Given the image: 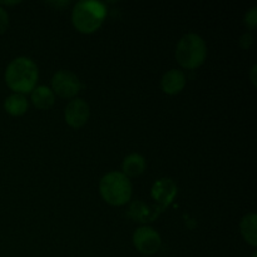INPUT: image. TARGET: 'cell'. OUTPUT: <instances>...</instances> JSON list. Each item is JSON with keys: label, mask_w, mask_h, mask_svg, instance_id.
Segmentation results:
<instances>
[{"label": "cell", "mask_w": 257, "mask_h": 257, "mask_svg": "<svg viewBox=\"0 0 257 257\" xmlns=\"http://www.w3.org/2000/svg\"><path fill=\"white\" fill-rule=\"evenodd\" d=\"M99 193L109 205L123 206L132 197V183L122 172L112 171L100 178Z\"/></svg>", "instance_id": "4"}, {"label": "cell", "mask_w": 257, "mask_h": 257, "mask_svg": "<svg viewBox=\"0 0 257 257\" xmlns=\"http://www.w3.org/2000/svg\"><path fill=\"white\" fill-rule=\"evenodd\" d=\"M28 108H29V103H28L27 97L20 93H13V94L8 95L4 100L5 112L13 117L23 115L27 112Z\"/></svg>", "instance_id": "12"}, {"label": "cell", "mask_w": 257, "mask_h": 257, "mask_svg": "<svg viewBox=\"0 0 257 257\" xmlns=\"http://www.w3.org/2000/svg\"><path fill=\"white\" fill-rule=\"evenodd\" d=\"M146 170V160L140 153H131L125 156L122 163V173L130 177H137Z\"/></svg>", "instance_id": "11"}, {"label": "cell", "mask_w": 257, "mask_h": 257, "mask_svg": "<svg viewBox=\"0 0 257 257\" xmlns=\"http://www.w3.org/2000/svg\"><path fill=\"white\" fill-rule=\"evenodd\" d=\"M245 24L251 30L255 29L257 25V7H253L250 10H247V13L245 14Z\"/></svg>", "instance_id": "14"}, {"label": "cell", "mask_w": 257, "mask_h": 257, "mask_svg": "<svg viewBox=\"0 0 257 257\" xmlns=\"http://www.w3.org/2000/svg\"><path fill=\"white\" fill-rule=\"evenodd\" d=\"M253 43V37L250 32H246L242 37L240 38V45L243 48V49H248L251 48Z\"/></svg>", "instance_id": "16"}, {"label": "cell", "mask_w": 257, "mask_h": 257, "mask_svg": "<svg viewBox=\"0 0 257 257\" xmlns=\"http://www.w3.org/2000/svg\"><path fill=\"white\" fill-rule=\"evenodd\" d=\"M54 94L64 99H74L82 89V82L77 74L70 70H58L52 78V88Z\"/></svg>", "instance_id": "5"}, {"label": "cell", "mask_w": 257, "mask_h": 257, "mask_svg": "<svg viewBox=\"0 0 257 257\" xmlns=\"http://www.w3.org/2000/svg\"><path fill=\"white\" fill-rule=\"evenodd\" d=\"M176 195H177V185L175 181L167 177L156 181L151 191V196L160 205L161 208L167 207L176 197Z\"/></svg>", "instance_id": "8"}, {"label": "cell", "mask_w": 257, "mask_h": 257, "mask_svg": "<svg viewBox=\"0 0 257 257\" xmlns=\"http://www.w3.org/2000/svg\"><path fill=\"white\" fill-rule=\"evenodd\" d=\"M30 100L35 108L40 110H47L54 104L55 94L47 85H38L30 92Z\"/></svg>", "instance_id": "10"}, {"label": "cell", "mask_w": 257, "mask_h": 257, "mask_svg": "<svg viewBox=\"0 0 257 257\" xmlns=\"http://www.w3.org/2000/svg\"><path fill=\"white\" fill-rule=\"evenodd\" d=\"M175 55L181 67L196 69L203 64L207 57V45L201 35L187 33L178 40Z\"/></svg>", "instance_id": "3"}, {"label": "cell", "mask_w": 257, "mask_h": 257, "mask_svg": "<svg viewBox=\"0 0 257 257\" xmlns=\"http://www.w3.org/2000/svg\"><path fill=\"white\" fill-rule=\"evenodd\" d=\"M107 15L104 4L95 0H80L72 10V22L75 29L84 34H92L100 28Z\"/></svg>", "instance_id": "2"}, {"label": "cell", "mask_w": 257, "mask_h": 257, "mask_svg": "<svg viewBox=\"0 0 257 257\" xmlns=\"http://www.w3.org/2000/svg\"><path fill=\"white\" fill-rule=\"evenodd\" d=\"M256 213L251 212L243 216L240 222V231L242 237L245 238L246 242L251 245L252 247L257 246V232H256Z\"/></svg>", "instance_id": "13"}, {"label": "cell", "mask_w": 257, "mask_h": 257, "mask_svg": "<svg viewBox=\"0 0 257 257\" xmlns=\"http://www.w3.org/2000/svg\"><path fill=\"white\" fill-rule=\"evenodd\" d=\"M132 240L136 250L142 255H155L160 251L161 246H162L161 235L150 226L138 227L133 233Z\"/></svg>", "instance_id": "6"}, {"label": "cell", "mask_w": 257, "mask_h": 257, "mask_svg": "<svg viewBox=\"0 0 257 257\" xmlns=\"http://www.w3.org/2000/svg\"><path fill=\"white\" fill-rule=\"evenodd\" d=\"M256 65H253L252 67V69H251V80H252V83H253V85H256V77H255V74H256Z\"/></svg>", "instance_id": "17"}, {"label": "cell", "mask_w": 257, "mask_h": 257, "mask_svg": "<svg viewBox=\"0 0 257 257\" xmlns=\"http://www.w3.org/2000/svg\"><path fill=\"white\" fill-rule=\"evenodd\" d=\"M39 70L34 60L28 57H18L8 64L4 79L14 93L27 94L37 87Z\"/></svg>", "instance_id": "1"}, {"label": "cell", "mask_w": 257, "mask_h": 257, "mask_svg": "<svg viewBox=\"0 0 257 257\" xmlns=\"http://www.w3.org/2000/svg\"><path fill=\"white\" fill-rule=\"evenodd\" d=\"M90 115L89 104L82 98H74L67 104L64 109V119L72 128H82L87 124Z\"/></svg>", "instance_id": "7"}, {"label": "cell", "mask_w": 257, "mask_h": 257, "mask_svg": "<svg viewBox=\"0 0 257 257\" xmlns=\"http://www.w3.org/2000/svg\"><path fill=\"white\" fill-rule=\"evenodd\" d=\"M9 27V14L3 7H0V35L7 32Z\"/></svg>", "instance_id": "15"}, {"label": "cell", "mask_w": 257, "mask_h": 257, "mask_svg": "<svg viewBox=\"0 0 257 257\" xmlns=\"http://www.w3.org/2000/svg\"><path fill=\"white\" fill-rule=\"evenodd\" d=\"M186 85V75L180 69H171L163 74L161 79V88L166 94L175 95L183 90Z\"/></svg>", "instance_id": "9"}, {"label": "cell", "mask_w": 257, "mask_h": 257, "mask_svg": "<svg viewBox=\"0 0 257 257\" xmlns=\"http://www.w3.org/2000/svg\"><path fill=\"white\" fill-rule=\"evenodd\" d=\"M256 256H257V255H256V252H255V253H253V255H252V257H256Z\"/></svg>", "instance_id": "18"}]
</instances>
